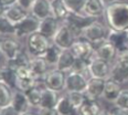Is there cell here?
I'll return each instance as SVG.
<instances>
[{
	"label": "cell",
	"instance_id": "1",
	"mask_svg": "<svg viewBox=\"0 0 128 115\" xmlns=\"http://www.w3.org/2000/svg\"><path fill=\"white\" fill-rule=\"evenodd\" d=\"M105 20L107 27L114 31L128 30V2L113 1L105 8Z\"/></svg>",
	"mask_w": 128,
	"mask_h": 115
},
{
	"label": "cell",
	"instance_id": "2",
	"mask_svg": "<svg viewBox=\"0 0 128 115\" xmlns=\"http://www.w3.org/2000/svg\"><path fill=\"white\" fill-rule=\"evenodd\" d=\"M109 31H110V29L108 27L100 23V21L94 20L90 25H87L85 28H83L81 37L86 39L87 41H90L94 45H97L100 42L107 40Z\"/></svg>",
	"mask_w": 128,
	"mask_h": 115
},
{
	"label": "cell",
	"instance_id": "3",
	"mask_svg": "<svg viewBox=\"0 0 128 115\" xmlns=\"http://www.w3.org/2000/svg\"><path fill=\"white\" fill-rule=\"evenodd\" d=\"M51 44L52 40L40 32H34L26 39V50L31 57H42Z\"/></svg>",
	"mask_w": 128,
	"mask_h": 115
},
{
	"label": "cell",
	"instance_id": "4",
	"mask_svg": "<svg viewBox=\"0 0 128 115\" xmlns=\"http://www.w3.org/2000/svg\"><path fill=\"white\" fill-rule=\"evenodd\" d=\"M77 38L74 33V31L71 29V27L68 23H61L60 28L52 38V43L60 48L61 50H68L72 47Z\"/></svg>",
	"mask_w": 128,
	"mask_h": 115
},
{
	"label": "cell",
	"instance_id": "5",
	"mask_svg": "<svg viewBox=\"0 0 128 115\" xmlns=\"http://www.w3.org/2000/svg\"><path fill=\"white\" fill-rule=\"evenodd\" d=\"M39 27H40V20L29 13L24 19L21 20L19 23L16 25L14 38L19 40L26 39L30 34L34 33V32H38Z\"/></svg>",
	"mask_w": 128,
	"mask_h": 115
},
{
	"label": "cell",
	"instance_id": "6",
	"mask_svg": "<svg viewBox=\"0 0 128 115\" xmlns=\"http://www.w3.org/2000/svg\"><path fill=\"white\" fill-rule=\"evenodd\" d=\"M22 50L23 48L21 45L19 39L14 38V37L2 38L1 47H0V54L4 58L6 62H10V61L14 60Z\"/></svg>",
	"mask_w": 128,
	"mask_h": 115
},
{
	"label": "cell",
	"instance_id": "7",
	"mask_svg": "<svg viewBox=\"0 0 128 115\" xmlns=\"http://www.w3.org/2000/svg\"><path fill=\"white\" fill-rule=\"evenodd\" d=\"M112 63L100 58L93 57L90 60L88 64V75L90 77H97V79L107 80L110 76Z\"/></svg>",
	"mask_w": 128,
	"mask_h": 115
},
{
	"label": "cell",
	"instance_id": "8",
	"mask_svg": "<svg viewBox=\"0 0 128 115\" xmlns=\"http://www.w3.org/2000/svg\"><path fill=\"white\" fill-rule=\"evenodd\" d=\"M70 50L76 59L90 60L95 55V45L82 37L77 38L74 41Z\"/></svg>",
	"mask_w": 128,
	"mask_h": 115
},
{
	"label": "cell",
	"instance_id": "9",
	"mask_svg": "<svg viewBox=\"0 0 128 115\" xmlns=\"http://www.w3.org/2000/svg\"><path fill=\"white\" fill-rule=\"evenodd\" d=\"M65 79L66 73L63 71H60L58 69H51L46 73V75L43 79V84L45 87L51 89L56 92H62L65 87Z\"/></svg>",
	"mask_w": 128,
	"mask_h": 115
},
{
	"label": "cell",
	"instance_id": "10",
	"mask_svg": "<svg viewBox=\"0 0 128 115\" xmlns=\"http://www.w3.org/2000/svg\"><path fill=\"white\" fill-rule=\"evenodd\" d=\"M87 77L85 74L70 71L66 73L65 92H85L87 86Z\"/></svg>",
	"mask_w": 128,
	"mask_h": 115
},
{
	"label": "cell",
	"instance_id": "11",
	"mask_svg": "<svg viewBox=\"0 0 128 115\" xmlns=\"http://www.w3.org/2000/svg\"><path fill=\"white\" fill-rule=\"evenodd\" d=\"M117 55H118V50L116 47L108 40L100 42V44L95 45V55L96 58H100L102 60H105L107 62L112 63L115 62Z\"/></svg>",
	"mask_w": 128,
	"mask_h": 115
},
{
	"label": "cell",
	"instance_id": "12",
	"mask_svg": "<svg viewBox=\"0 0 128 115\" xmlns=\"http://www.w3.org/2000/svg\"><path fill=\"white\" fill-rule=\"evenodd\" d=\"M106 80L97 79V77H88L87 80V86L85 90L86 98L93 101H98L100 97H103L104 89H105Z\"/></svg>",
	"mask_w": 128,
	"mask_h": 115
},
{
	"label": "cell",
	"instance_id": "13",
	"mask_svg": "<svg viewBox=\"0 0 128 115\" xmlns=\"http://www.w3.org/2000/svg\"><path fill=\"white\" fill-rule=\"evenodd\" d=\"M29 13L40 21L46 19L49 17H52L51 0H36L34 4L32 5Z\"/></svg>",
	"mask_w": 128,
	"mask_h": 115
},
{
	"label": "cell",
	"instance_id": "14",
	"mask_svg": "<svg viewBox=\"0 0 128 115\" xmlns=\"http://www.w3.org/2000/svg\"><path fill=\"white\" fill-rule=\"evenodd\" d=\"M29 66L40 82H43L44 76L50 71V65L42 57H31Z\"/></svg>",
	"mask_w": 128,
	"mask_h": 115
},
{
	"label": "cell",
	"instance_id": "15",
	"mask_svg": "<svg viewBox=\"0 0 128 115\" xmlns=\"http://www.w3.org/2000/svg\"><path fill=\"white\" fill-rule=\"evenodd\" d=\"M105 8L106 6L104 5V0H87L83 10V15L93 19H97L104 15Z\"/></svg>",
	"mask_w": 128,
	"mask_h": 115
},
{
	"label": "cell",
	"instance_id": "16",
	"mask_svg": "<svg viewBox=\"0 0 128 115\" xmlns=\"http://www.w3.org/2000/svg\"><path fill=\"white\" fill-rule=\"evenodd\" d=\"M122 90V84L109 77L105 82V89H104V93H103V98L105 101H107V102L114 104V102L118 97Z\"/></svg>",
	"mask_w": 128,
	"mask_h": 115
},
{
	"label": "cell",
	"instance_id": "17",
	"mask_svg": "<svg viewBox=\"0 0 128 115\" xmlns=\"http://www.w3.org/2000/svg\"><path fill=\"white\" fill-rule=\"evenodd\" d=\"M11 105L17 109L21 115L26 113L28 111H30V108H31V105H30V103H29V100H28V97H26V93L20 90H17V89L13 90Z\"/></svg>",
	"mask_w": 128,
	"mask_h": 115
},
{
	"label": "cell",
	"instance_id": "18",
	"mask_svg": "<svg viewBox=\"0 0 128 115\" xmlns=\"http://www.w3.org/2000/svg\"><path fill=\"white\" fill-rule=\"evenodd\" d=\"M60 21L58 19H55L54 17H49L44 20L40 21V27L38 32L42 33L43 36L48 37L52 40V38L54 37V34L56 33V31L60 28Z\"/></svg>",
	"mask_w": 128,
	"mask_h": 115
},
{
	"label": "cell",
	"instance_id": "19",
	"mask_svg": "<svg viewBox=\"0 0 128 115\" xmlns=\"http://www.w3.org/2000/svg\"><path fill=\"white\" fill-rule=\"evenodd\" d=\"M108 41L116 47L118 52H122L124 50L128 49V36L126 31H114L110 30L108 34Z\"/></svg>",
	"mask_w": 128,
	"mask_h": 115
},
{
	"label": "cell",
	"instance_id": "20",
	"mask_svg": "<svg viewBox=\"0 0 128 115\" xmlns=\"http://www.w3.org/2000/svg\"><path fill=\"white\" fill-rule=\"evenodd\" d=\"M75 59L76 58L73 55V53L71 52L70 49L62 50L61 54H60V58H58V63H56V65H55V69L68 73V72H70L72 70V68H73Z\"/></svg>",
	"mask_w": 128,
	"mask_h": 115
},
{
	"label": "cell",
	"instance_id": "21",
	"mask_svg": "<svg viewBox=\"0 0 128 115\" xmlns=\"http://www.w3.org/2000/svg\"><path fill=\"white\" fill-rule=\"evenodd\" d=\"M58 98H60L58 92L44 86L43 90H42L40 108H55V106L58 102Z\"/></svg>",
	"mask_w": 128,
	"mask_h": 115
},
{
	"label": "cell",
	"instance_id": "22",
	"mask_svg": "<svg viewBox=\"0 0 128 115\" xmlns=\"http://www.w3.org/2000/svg\"><path fill=\"white\" fill-rule=\"evenodd\" d=\"M28 15H29V12L26 11L23 8H21L19 5H17V4L6 7V10H4V16H6L8 19L11 21L12 23H14V25L19 23L20 21L24 19Z\"/></svg>",
	"mask_w": 128,
	"mask_h": 115
},
{
	"label": "cell",
	"instance_id": "23",
	"mask_svg": "<svg viewBox=\"0 0 128 115\" xmlns=\"http://www.w3.org/2000/svg\"><path fill=\"white\" fill-rule=\"evenodd\" d=\"M109 77L120 84L125 83L128 80V66L118 61H115L112 64V71Z\"/></svg>",
	"mask_w": 128,
	"mask_h": 115
},
{
	"label": "cell",
	"instance_id": "24",
	"mask_svg": "<svg viewBox=\"0 0 128 115\" xmlns=\"http://www.w3.org/2000/svg\"><path fill=\"white\" fill-rule=\"evenodd\" d=\"M103 109L98 101H93L86 98V101L76 109L78 115H100Z\"/></svg>",
	"mask_w": 128,
	"mask_h": 115
},
{
	"label": "cell",
	"instance_id": "25",
	"mask_svg": "<svg viewBox=\"0 0 128 115\" xmlns=\"http://www.w3.org/2000/svg\"><path fill=\"white\" fill-rule=\"evenodd\" d=\"M44 87V84L38 83L34 85L33 87H31L30 90H28L26 93V97L29 100L31 107L33 108H40V104H41V97H42V90Z\"/></svg>",
	"mask_w": 128,
	"mask_h": 115
},
{
	"label": "cell",
	"instance_id": "26",
	"mask_svg": "<svg viewBox=\"0 0 128 115\" xmlns=\"http://www.w3.org/2000/svg\"><path fill=\"white\" fill-rule=\"evenodd\" d=\"M51 10L52 17L58 19L60 22L61 21L64 22L66 18L68 17V15H70L63 0H51Z\"/></svg>",
	"mask_w": 128,
	"mask_h": 115
},
{
	"label": "cell",
	"instance_id": "27",
	"mask_svg": "<svg viewBox=\"0 0 128 115\" xmlns=\"http://www.w3.org/2000/svg\"><path fill=\"white\" fill-rule=\"evenodd\" d=\"M55 109L58 111V115H73L74 113H76V109L73 106V104L71 103L66 93L64 95L60 96L58 102L55 106Z\"/></svg>",
	"mask_w": 128,
	"mask_h": 115
},
{
	"label": "cell",
	"instance_id": "28",
	"mask_svg": "<svg viewBox=\"0 0 128 115\" xmlns=\"http://www.w3.org/2000/svg\"><path fill=\"white\" fill-rule=\"evenodd\" d=\"M16 33V25L12 23L6 16H0V37L8 38V37H14Z\"/></svg>",
	"mask_w": 128,
	"mask_h": 115
},
{
	"label": "cell",
	"instance_id": "29",
	"mask_svg": "<svg viewBox=\"0 0 128 115\" xmlns=\"http://www.w3.org/2000/svg\"><path fill=\"white\" fill-rule=\"evenodd\" d=\"M13 96V89L4 82H0V108L10 105Z\"/></svg>",
	"mask_w": 128,
	"mask_h": 115
},
{
	"label": "cell",
	"instance_id": "30",
	"mask_svg": "<svg viewBox=\"0 0 128 115\" xmlns=\"http://www.w3.org/2000/svg\"><path fill=\"white\" fill-rule=\"evenodd\" d=\"M2 82H4L9 86H11L13 90H16V84H17V73L16 69L11 68L8 64H4L2 69Z\"/></svg>",
	"mask_w": 128,
	"mask_h": 115
},
{
	"label": "cell",
	"instance_id": "31",
	"mask_svg": "<svg viewBox=\"0 0 128 115\" xmlns=\"http://www.w3.org/2000/svg\"><path fill=\"white\" fill-rule=\"evenodd\" d=\"M61 51L62 50L60 49V48H58L56 45L54 44H51V47L49 48V49L46 50V52L44 53L43 55H42V58L44 59L45 61H46V63L49 64L50 66H54L56 65L58 63V58H60V54H61Z\"/></svg>",
	"mask_w": 128,
	"mask_h": 115
},
{
	"label": "cell",
	"instance_id": "32",
	"mask_svg": "<svg viewBox=\"0 0 128 115\" xmlns=\"http://www.w3.org/2000/svg\"><path fill=\"white\" fill-rule=\"evenodd\" d=\"M68 12L73 15H83V10L87 0H63Z\"/></svg>",
	"mask_w": 128,
	"mask_h": 115
},
{
	"label": "cell",
	"instance_id": "33",
	"mask_svg": "<svg viewBox=\"0 0 128 115\" xmlns=\"http://www.w3.org/2000/svg\"><path fill=\"white\" fill-rule=\"evenodd\" d=\"M66 95L70 98L71 103L73 104L75 109H77L86 101V95L84 92H66Z\"/></svg>",
	"mask_w": 128,
	"mask_h": 115
},
{
	"label": "cell",
	"instance_id": "34",
	"mask_svg": "<svg viewBox=\"0 0 128 115\" xmlns=\"http://www.w3.org/2000/svg\"><path fill=\"white\" fill-rule=\"evenodd\" d=\"M88 64H90V60H84V59H75V62H74L73 68H72L71 71L87 75V74H88Z\"/></svg>",
	"mask_w": 128,
	"mask_h": 115
},
{
	"label": "cell",
	"instance_id": "35",
	"mask_svg": "<svg viewBox=\"0 0 128 115\" xmlns=\"http://www.w3.org/2000/svg\"><path fill=\"white\" fill-rule=\"evenodd\" d=\"M114 105H115V107L128 111V90L127 89H122L120 91L118 97L114 102Z\"/></svg>",
	"mask_w": 128,
	"mask_h": 115
},
{
	"label": "cell",
	"instance_id": "36",
	"mask_svg": "<svg viewBox=\"0 0 128 115\" xmlns=\"http://www.w3.org/2000/svg\"><path fill=\"white\" fill-rule=\"evenodd\" d=\"M0 114L1 115H21L19 112L11 105V104L6 106V107L0 108Z\"/></svg>",
	"mask_w": 128,
	"mask_h": 115
},
{
	"label": "cell",
	"instance_id": "37",
	"mask_svg": "<svg viewBox=\"0 0 128 115\" xmlns=\"http://www.w3.org/2000/svg\"><path fill=\"white\" fill-rule=\"evenodd\" d=\"M34 1H36V0H17V5H19L21 8H23L26 11L29 12L32 5L34 4Z\"/></svg>",
	"mask_w": 128,
	"mask_h": 115
},
{
	"label": "cell",
	"instance_id": "38",
	"mask_svg": "<svg viewBox=\"0 0 128 115\" xmlns=\"http://www.w3.org/2000/svg\"><path fill=\"white\" fill-rule=\"evenodd\" d=\"M40 115H58L55 108H38Z\"/></svg>",
	"mask_w": 128,
	"mask_h": 115
},
{
	"label": "cell",
	"instance_id": "39",
	"mask_svg": "<svg viewBox=\"0 0 128 115\" xmlns=\"http://www.w3.org/2000/svg\"><path fill=\"white\" fill-rule=\"evenodd\" d=\"M110 113H112V115H128V111L118 108V107H115L114 109H112Z\"/></svg>",
	"mask_w": 128,
	"mask_h": 115
},
{
	"label": "cell",
	"instance_id": "40",
	"mask_svg": "<svg viewBox=\"0 0 128 115\" xmlns=\"http://www.w3.org/2000/svg\"><path fill=\"white\" fill-rule=\"evenodd\" d=\"M1 1H2V4H4L6 7H8V6H11V5H14V4H17V0H1Z\"/></svg>",
	"mask_w": 128,
	"mask_h": 115
},
{
	"label": "cell",
	"instance_id": "41",
	"mask_svg": "<svg viewBox=\"0 0 128 115\" xmlns=\"http://www.w3.org/2000/svg\"><path fill=\"white\" fill-rule=\"evenodd\" d=\"M4 10H6V6H4V5L2 4V1H1V0H0V16H1V15H4Z\"/></svg>",
	"mask_w": 128,
	"mask_h": 115
},
{
	"label": "cell",
	"instance_id": "42",
	"mask_svg": "<svg viewBox=\"0 0 128 115\" xmlns=\"http://www.w3.org/2000/svg\"><path fill=\"white\" fill-rule=\"evenodd\" d=\"M22 115H40V114H39L38 111H36V112H34V111H28L26 113L22 114Z\"/></svg>",
	"mask_w": 128,
	"mask_h": 115
},
{
	"label": "cell",
	"instance_id": "43",
	"mask_svg": "<svg viewBox=\"0 0 128 115\" xmlns=\"http://www.w3.org/2000/svg\"><path fill=\"white\" fill-rule=\"evenodd\" d=\"M100 115H112V113L109 111H105V109H103V111L100 112Z\"/></svg>",
	"mask_w": 128,
	"mask_h": 115
},
{
	"label": "cell",
	"instance_id": "44",
	"mask_svg": "<svg viewBox=\"0 0 128 115\" xmlns=\"http://www.w3.org/2000/svg\"><path fill=\"white\" fill-rule=\"evenodd\" d=\"M2 69H4V65L0 64V82L2 81Z\"/></svg>",
	"mask_w": 128,
	"mask_h": 115
},
{
	"label": "cell",
	"instance_id": "45",
	"mask_svg": "<svg viewBox=\"0 0 128 115\" xmlns=\"http://www.w3.org/2000/svg\"><path fill=\"white\" fill-rule=\"evenodd\" d=\"M104 1H107V2H113V1H115V0H104Z\"/></svg>",
	"mask_w": 128,
	"mask_h": 115
},
{
	"label": "cell",
	"instance_id": "46",
	"mask_svg": "<svg viewBox=\"0 0 128 115\" xmlns=\"http://www.w3.org/2000/svg\"><path fill=\"white\" fill-rule=\"evenodd\" d=\"M1 41H2V38L0 37V47H1Z\"/></svg>",
	"mask_w": 128,
	"mask_h": 115
},
{
	"label": "cell",
	"instance_id": "47",
	"mask_svg": "<svg viewBox=\"0 0 128 115\" xmlns=\"http://www.w3.org/2000/svg\"><path fill=\"white\" fill-rule=\"evenodd\" d=\"M126 32H127V36H128V30H127V31H126Z\"/></svg>",
	"mask_w": 128,
	"mask_h": 115
},
{
	"label": "cell",
	"instance_id": "48",
	"mask_svg": "<svg viewBox=\"0 0 128 115\" xmlns=\"http://www.w3.org/2000/svg\"><path fill=\"white\" fill-rule=\"evenodd\" d=\"M0 64H1V60H0Z\"/></svg>",
	"mask_w": 128,
	"mask_h": 115
},
{
	"label": "cell",
	"instance_id": "49",
	"mask_svg": "<svg viewBox=\"0 0 128 115\" xmlns=\"http://www.w3.org/2000/svg\"><path fill=\"white\" fill-rule=\"evenodd\" d=\"M0 115H1V114H0Z\"/></svg>",
	"mask_w": 128,
	"mask_h": 115
}]
</instances>
